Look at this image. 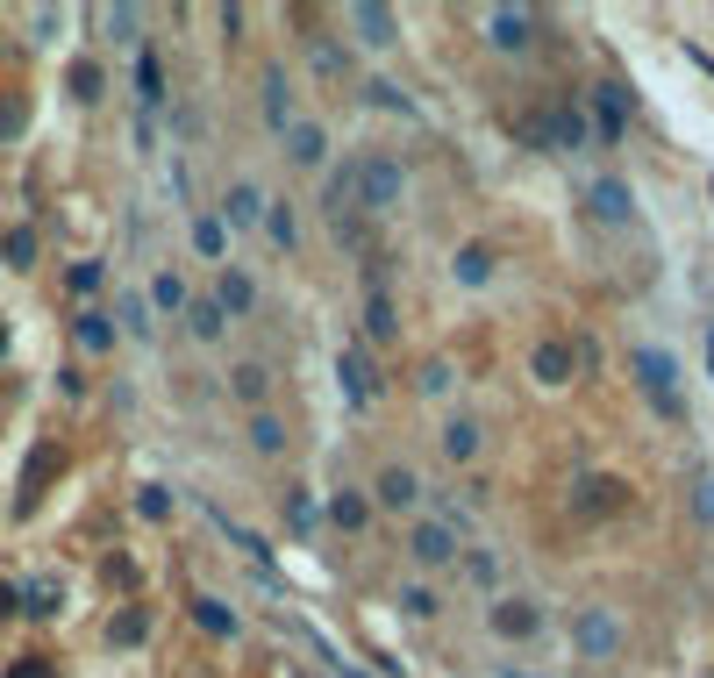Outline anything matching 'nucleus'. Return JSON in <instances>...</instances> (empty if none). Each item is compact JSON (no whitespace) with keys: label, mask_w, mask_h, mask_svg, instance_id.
I'll return each instance as SVG.
<instances>
[{"label":"nucleus","mask_w":714,"mask_h":678,"mask_svg":"<svg viewBox=\"0 0 714 678\" xmlns=\"http://www.w3.org/2000/svg\"><path fill=\"white\" fill-rule=\"evenodd\" d=\"M400 201H408V165H400V151H357V215L386 221V215H400Z\"/></svg>","instance_id":"obj_1"},{"label":"nucleus","mask_w":714,"mask_h":678,"mask_svg":"<svg viewBox=\"0 0 714 678\" xmlns=\"http://www.w3.org/2000/svg\"><path fill=\"white\" fill-rule=\"evenodd\" d=\"M629 372H636V393L650 400V414H658L664 428H686V393H679V364H672V350L636 343V350H629Z\"/></svg>","instance_id":"obj_2"},{"label":"nucleus","mask_w":714,"mask_h":678,"mask_svg":"<svg viewBox=\"0 0 714 678\" xmlns=\"http://www.w3.org/2000/svg\"><path fill=\"white\" fill-rule=\"evenodd\" d=\"M572 650L586 664H614L622 650H629V628H622V614H614V607H600V600H594V607L572 614Z\"/></svg>","instance_id":"obj_3"},{"label":"nucleus","mask_w":714,"mask_h":678,"mask_svg":"<svg viewBox=\"0 0 714 678\" xmlns=\"http://www.w3.org/2000/svg\"><path fill=\"white\" fill-rule=\"evenodd\" d=\"M536 29H544L536 8H486V43H494L500 57H528L536 51Z\"/></svg>","instance_id":"obj_4"},{"label":"nucleus","mask_w":714,"mask_h":678,"mask_svg":"<svg viewBox=\"0 0 714 678\" xmlns=\"http://www.w3.org/2000/svg\"><path fill=\"white\" fill-rule=\"evenodd\" d=\"M257 115H265L272 136H286L293 121H301V101H293V72L286 65H257Z\"/></svg>","instance_id":"obj_5"},{"label":"nucleus","mask_w":714,"mask_h":678,"mask_svg":"<svg viewBox=\"0 0 714 678\" xmlns=\"http://www.w3.org/2000/svg\"><path fill=\"white\" fill-rule=\"evenodd\" d=\"M486 628H494V643H536V636H544V607L528 593H500L494 607H486Z\"/></svg>","instance_id":"obj_6"},{"label":"nucleus","mask_w":714,"mask_h":678,"mask_svg":"<svg viewBox=\"0 0 714 678\" xmlns=\"http://www.w3.org/2000/svg\"><path fill=\"white\" fill-rule=\"evenodd\" d=\"M544 151H550V157H578V151H594V129H586L578 101H550V107H544Z\"/></svg>","instance_id":"obj_7"},{"label":"nucleus","mask_w":714,"mask_h":678,"mask_svg":"<svg viewBox=\"0 0 714 678\" xmlns=\"http://www.w3.org/2000/svg\"><path fill=\"white\" fill-rule=\"evenodd\" d=\"M207 300L221 307V322H251V315H257V279H251V265H237V257H229V265H215V293H207Z\"/></svg>","instance_id":"obj_8"},{"label":"nucleus","mask_w":714,"mask_h":678,"mask_svg":"<svg viewBox=\"0 0 714 678\" xmlns=\"http://www.w3.org/2000/svg\"><path fill=\"white\" fill-rule=\"evenodd\" d=\"M458 550H464V542L450 536L436 514H422V522L408 528V564H422V572H450V564H458Z\"/></svg>","instance_id":"obj_9"},{"label":"nucleus","mask_w":714,"mask_h":678,"mask_svg":"<svg viewBox=\"0 0 714 678\" xmlns=\"http://www.w3.org/2000/svg\"><path fill=\"white\" fill-rule=\"evenodd\" d=\"M422 472H415V464H379V472H372V500H379V508H386V514H415V508H422Z\"/></svg>","instance_id":"obj_10"},{"label":"nucleus","mask_w":714,"mask_h":678,"mask_svg":"<svg viewBox=\"0 0 714 678\" xmlns=\"http://www.w3.org/2000/svg\"><path fill=\"white\" fill-rule=\"evenodd\" d=\"M586 207H594L608 229H629V221H636V187H629V179H614V171H600V179H586Z\"/></svg>","instance_id":"obj_11"},{"label":"nucleus","mask_w":714,"mask_h":678,"mask_svg":"<svg viewBox=\"0 0 714 678\" xmlns=\"http://www.w3.org/2000/svg\"><path fill=\"white\" fill-rule=\"evenodd\" d=\"M586 101H594V129H600V143L614 151V143L629 136V86H622V79H600Z\"/></svg>","instance_id":"obj_12"},{"label":"nucleus","mask_w":714,"mask_h":678,"mask_svg":"<svg viewBox=\"0 0 714 678\" xmlns=\"http://www.w3.org/2000/svg\"><path fill=\"white\" fill-rule=\"evenodd\" d=\"M343 29H357L365 51H393V43H400V15H393V8H372V0L343 8Z\"/></svg>","instance_id":"obj_13"},{"label":"nucleus","mask_w":714,"mask_h":678,"mask_svg":"<svg viewBox=\"0 0 714 678\" xmlns=\"http://www.w3.org/2000/svg\"><path fill=\"white\" fill-rule=\"evenodd\" d=\"M336 386H343V400H350V407H372L379 400V364L357 350V343H343V350H336Z\"/></svg>","instance_id":"obj_14"},{"label":"nucleus","mask_w":714,"mask_h":678,"mask_svg":"<svg viewBox=\"0 0 714 678\" xmlns=\"http://www.w3.org/2000/svg\"><path fill=\"white\" fill-rule=\"evenodd\" d=\"M265 201H272V193L257 187V179H229V193H221V229H229V236H237V229H257V221H265Z\"/></svg>","instance_id":"obj_15"},{"label":"nucleus","mask_w":714,"mask_h":678,"mask_svg":"<svg viewBox=\"0 0 714 678\" xmlns=\"http://www.w3.org/2000/svg\"><path fill=\"white\" fill-rule=\"evenodd\" d=\"M436 450H443L450 464H479V450H486V422H479V414H443Z\"/></svg>","instance_id":"obj_16"},{"label":"nucleus","mask_w":714,"mask_h":678,"mask_svg":"<svg viewBox=\"0 0 714 678\" xmlns=\"http://www.w3.org/2000/svg\"><path fill=\"white\" fill-rule=\"evenodd\" d=\"M279 151H286V165H301V171H329V129L301 115L286 136H279Z\"/></svg>","instance_id":"obj_17"},{"label":"nucleus","mask_w":714,"mask_h":678,"mask_svg":"<svg viewBox=\"0 0 714 678\" xmlns=\"http://www.w3.org/2000/svg\"><path fill=\"white\" fill-rule=\"evenodd\" d=\"M243 443H251V458H286L293 450V428H286V414H279V407H257L251 422H243Z\"/></svg>","instance_id":"obj_18"},{"label":"nucleus","mask_w":714,"mask_h":678,"mask_svg":"<svg viewBox=\"0 0 714 678\" xmlns=\"http://www.w3.org/2000/svg\"><path fill=\"white\" fill-rule=\"evenodd\" d=\"M221 386H229V400H243L257 414V407L272 400V386H279V372L272 364H265V357H243V364H229V379H221Z\"/></svg>","instance_id":"obj_19"},{"label":"nucleus","mask_w":714,"mask_h":678,"mask_svg":"<svg viewBox=\"0 0 714 678\" xmlns=\"http://www.w3.org/2000/svg\"><path fill=\"white\" fill-rule=\"evenodd\" d=\"M572 364H578L572 336H544L528 350V379H536V386H572Z\"/></svg>","instance_id":"obj_20"},{"label":"nucleus","mask_w":714,"mask_h":678,"mask_svg":"<svg viewBox=\"0 0 714 678\" xmlns=\"http://www.w3.org/2000/svg\"><path fill=\"white\" fill-rule=\"evenodd\" d=\"M301 51H307V65H315V79H322V86H343V79H350V51H343V36L307 29Z\"/></svg>","instance_id":"obj_21"},{"label":"nucleus","mask_w":714,"mask_h":678,"mask_svg":"<svg viewBox=\"0 0 714 678\" xmlns=\"http://www.w3.org/2000/svg\"><path fill=\"white\" fill-rule=\"evenodd\" d=\"M622 508H629V486H622V478H578L572 486V514H586V522L622 514Z\"/></svg>","instance_id":"obj_22"},{"label":"nucleus","mask_w":714,"mask_h":678,"mask_svg":"<svg viewBox=\"0 0 714 678\" xmlns=\"http://www.w3.org/2000/svg\"><path fill=\"white\" fill-rule=\"evenodd\" d=\"M137 107H143V121H157L171 107V93H165V57L157 51H137Z\"/></svg>","instance_id":"obj_23"},{"label":"nucleus","mask_w":714,"mask_h":678,"mask_svg":"<svg viewBox=\"0 0 714 678\" xmlns=\"http://www.w3.org/2000/svg\"><path fill=\"white\" fill-rule=\"evenodd\" d=\"M107 322H115V336H122V343H143V350L157 343V322H151V300H143V293H122Z\"/></svg>","instance_id":"obj_24"},{"label":"nucleus","mask_w":714,"mask_h":678,"mask_svg":"<svg viewBox=\"0 0 714 678\" xmlns=\"http://www.w3.org/2000/svg\"><path fill=\"white\" fill-rule=\"evenodd\" d=\"M143 300H151V315H165V322H179V315H187V300H193V286H187V279H179V271H157V279H151V293H143Z\"/></svg>","instance_id":"obj_25"},{"label":"nucleus","mask_w":714,"mask_h":678,"mask_svg":"<svg viewBox=\"0 0 714 678\" xmlns=\"http://www.w3.org/2000/svg\"><path fill=\"white\" fill-rule=\"evenodd\" d=\"M450 279H458L464 293H479L494 279V251H486V243H458V251H450Z\"/></svg>","instance_id":"obj_26"},{"label":"nucleus","mask_w":714,"mask_h":678,"mask_svg":"<svg viewBox=\"0 0 714 678\" xmlns=\"http://www.w3.org/2000/svg\"><path fill=\"white\" fill-rule=\"evenodd\" d=\"M187 236H193V251H201L207 265H229V229H221L215 207H193V229H187Z\"/></svg>","instance_id":"obj_27"},{"label":"nucleus","mask_w":714,"mask_h":678,"mask_svg":"<svg viewBox=\"0 0 714 678\" xmlns=\"http://www.w3.org/2000/svg\"><path fill=\"white\" fill-rule=\"evenodd\" d=\"M365 343H400V307H393V293H365Z\"/></svg>","instance_id":"obj_28"},{"label":"nucleus","mask_w":714,"mask_h":678,"mask_svg":"<svg viewBox=\"0 0 714 678\" xmlns=\"http://www.w3.org/2000/svg\"><path fill=\"white\" fill-rule=\"evenodd\" d=\"M257 229H265V243H272V251H301V215H293V201H265V221H257Z\"/></svg>","instance_id":"obj_29"},{"label":"nucleus","mask_w":714,"mask_h":678,"mask_svg":"<svg viewBox=\"0 0 714 678\" xmlns=\"http://www.w3.org/2000/svg\"><path fill=\"white\" fill-rule=\"evenodd\" d=\"M179 322H187V336H193V343H207V350H215V343L229 336V322H221V307L207 300V293H193V300H187V315H179Z\"/></svg>","instance_id":"obj_30"},{"label":"nucleus","mask_w":714,"mask_h":678,"mask_svg":"<svg viewBox=\"0 0 714 678\" xmlns=\"http://www.w3.org/2000/svg\"><path fill=\"white\" fill-rule=\"evenodd\" d=\"M58 464H65V450H58V443H36V450H29V464H22V508H36V500H43V478H51Z\"/></svg>","instance_id":"obj_31"},{"label":"nucleus","mask_w":714,"mask_h":678,"mask_svg":"<svg viewBox=\"0 0 714 678\" xmlns=\"http://www.w3.org/2000/svg\"><path fill=\"white\" fill-rule=\"evenodd\" d=\"M329 522H336L343 536H365V522H372V500H365L357 486H336V492H329Z\"/></svg>","instance_id":"obj_32"},{"label":"nucleus","mask_w":714,"mask_h":678,"mask_svg":"<svg viewBox=\"0 0 714 678\" xmlns=\"http://www.w3.org/2000/svg\"><path fill=\"white\" fill-rule=\"evenodd\" d=\"M72 336H79V350L86 357H107V350H115V322H107V315H101V307H86V315H79V322H72Z\"/></svg>","instance_id":"obj_33"},{"label":"nucleus","mask_w":714,"mask_h":678,"mask_svg":"<svg viewBox=\"0 0 714 678\" xmlns=\"http://www.w3.org/2000/svg\"><path fill=\"white\" fill-rule=\"evenodd\" d=\"M193 622H201L207 636H243V614L229 607V600H215V593H201V600H193Z\"/></svg>","instance_id":"obj_34"},{"label":"nucleus","mask_w":714,"mask_h":678,"mask_svg":"<svg viewBox=\"0 0 714 678\" xmlns=\"http://www.w3.org/2000/svg\"><path fill=\"white\" fill-rule=\"evenodd\" d=\"M15 593H22V614H36V622L65 614V586L58 578H36V586H15Z\"/></svg>","instance_id":"obj_35"},{"label":"nucleus","mask_w":714,"mask_h":678,"mask_svg":"<svg viewBox=\"0 0 714 678\" xmlns=\"http://www.w3.org/2000/svg\"><path fill=\"white\" fill-rule=\"evenodd\" d=\"M65 86H72V101H79V107H93V101L107 93V72H101V57H79V65L65 72Z\"/></svg>","instance_id":"obj_36"},{"label":"nucleus","mask_w":714,"mask_h":678,"mask_svg":"<svg viewBox=\"0 0 714 678\" xmlns=\"http://www.w3.org/2000/svg\"><path fill=\"white\" fill-rule=\"evenodd\" d=\"M107 643H122V650L151 643V607H122L115 622H107Z\"/></svg>","instance_id":"obj_37"},{"label":"nucleus","mask_w":714,"mask_h":678,"mask_svg":"<svg viewBox=\"0 0 714 678\" xmlns=\"http://www.w3.org/2000/svg\"><path fill=\"white\" fill-rule=\"evenodd\" d=\"M393 607L408 614V622H436V614H443V600L429 593L422 578H408V586H400V593H393Z\"/></svg>","instance_id":"obj_38"},{"label":"nucleus","mask_w":714,"mask_h":678,"mask_svg":"<svg viewBox=\"0 0 714 678\" xmlns=\"http://www.w3.org/2000/svg\"><path fill=\"white\" fill-rule=\"evenodd\" d=\"M450 386H458V364H450V357H429L422 372H415V393H422V400H443Z\"/></svg>","instance_id":"obj_39"},{"label":"nucleus","mask_w":714,"mask_h":678,"mask_svg":"<svg viewBox=\"0 0 714 678\" xmlns=\"http://www.w3.org/2000/svg\"><path fill=\"white\" fill-rule=\"evenodd\" d=\"M365 101L386 107V115H415V93H408L400 79H372V86H365Z\"/></svg>","instance_id":"obj_40"},{"label":"nucleus","mask_w":714,"mask_h":678,"mask_svg":"<svg viewBox=\"0 0 714 678\" xmlns=\"http://www.w3.org/2000/svg\"><path fill=\"white\" fill-rule=\"evenodd\" d=\"M458 564H464V578H472V586H500V558H494V550L464 542V550H458Z\"/></svg>","instance_id":"obj_41"},{"label":"nucleus","mask_w":714,"mask_h":678,"mask_svg":"<svg viewBox=\"0 0 714 678\" xmlns=\"http://www.w3.org/2000/svg\"><path fill=\"white\" fill-rule=\"evenodd\" d=\"M0 257H8L15 271H29L36 265V229H8V236H0Z\"/></svg>","instance_id":"obj_42"},{"label":"nucleus","mask_w":714,"mask_h":678,"mask_svg":"<svg viewBox=\"0 0 714 678\" xmlns=\"http://www.w3.org/2000/svg\"><path fill=\"white\" fill-rule=\"evenodd\" d=\"M101 286H107V265H101V257H79V265H72V293H79V300H93Z\"/></svg>","instance_id":"obj_43"},{"label":"nucleus","mask_w":714,"mask_h":678,"mask_svg":"<svg viewBox=\"0 0 714 678\" xmlns=\"http://www.w3.org/2000/svg\"><path fill=\"white\" fill-rule=\"evenodd\" d=\"M101 29H115V43H137L143 8H101Z\"/></svg>","instance_id":"obj_44"},{"label":"nucleus","mask_w":714,"mask_h":678,"mask_svg":"<svg viewBox=\"0 0 714 678\" xmlns=\"http://www.w3.org/2000/svg\"><path fill=\"white\" fill-rule=\"evenodd\" d=\"M22 129H29V101H22V93H8V101H0V143H15Z\"/></svg>","instance_id":"obj_45"},{"label":"nucleus","mask_w":714,"mask_h":678,"mask_svg":"<svg viewBox=\"0 0 714 678\" xmlns=\"http://www.w3.org/2000/svg\"><path fill=\"white\" fill-rule=\"evenodd\" d=\"M137 514H143V522H171V486H143Z\"/></svg>","instance_id":"obj_46"},{"label":"nucleus","mask_w":714,"mask_h":678,"mask_svg":"<svg viewBox=\"0 0 714 678\" xmlns=\"http://www.w3.org/2000/svg\"><path fill=\"white\" fill-rule=\"evenodd\" d=\"M693 514L714 528V472H707V464H693Z\"/></svg>","instance_id":"obj_47"},{"label":"nucleus","mask_w":714,"mask_h":678,"mask_svg":"<svg viewBox=\"0 0 714 678\" xmlns=\"http://www.w3.org/2000/svg\"><path fill=\"white\" fill-rule=\"evenodd\" d=\"M279 508H286V522L301 528V536H307V528H315V522H322V514H315V500H307V492H286Z\"/></svg>","instance_id":"obj_48"},{"label":"nucleus","mask_w":714,"mask_h":678,"mask_svg":"<svg viewBox=\"0 0 714 678\" xmlns=\"http://www.w3.org/2000/svg\"><path fill=\"white\" fill-rule=\"evenodd\" d=\"M8 678H58V664L51 657H15V664H8Z\"/></svg>","instance_id":"obj_49"},{"label":"nucleus","mask_w":714,"mask_h":678,"mask_svg":"<svg viewBox=\"0 0 714 678\" xmlns=\"http://www.w3.org/2000/svg\"><path fill=\"white\" fill-rule=\"evenodd\" d=\"M65 29V8H36V36H58Z\"/></svg>","instance_id":"obj_50"},{"label":"nucleus","mask_w":714,"mask_h":678,"mask_svg":"<svg viewBox=\"0 0 714 678\" xmlns=\"http://www.w3.org/2000/svg\"><path fill=\"white\" fill-rule=\"evenodd\" d=\"M215 22H221V36H229V43H237V36H243V22H251V15H243V8H221Z\"/></svg>","instance_id":"obj_51"},{"label":"nucleus","mask_w":714,"mask_h":678,"mask_svg":"<svg viewBox=\"0 0 714 678\" xmlns=\"http://www.w3.org/2000/svg\"><path fill=\"white\" fill-rule=\"evenodd\" d=\"M8 614H22V593L8 586V578H0V622H8Z\"/></svg>","instance_id":"obj_52"},{"label":"nucleus","mask_w":714,"mask_h":678,"mask_svg":"<svg viewBox=\"0 0 714 678\" xmlns=\"http://www.w3.org/2000/svg\"><path fill=\"white\" fill-rule=\"evenodd\" d=\"M500 678H528V671H514V664H500Z\"/></svg>","instance_id":"obj_53"},{"label":"nucleus","mask_w":714,"mask_h":678,"mask_svg":"<svg viewBox=\"0 0 714 678\" xmlns=\"http://www.w3.org/2000/svg\"><path fill=\"white\" fill-rule=\"evenodd\" d=\"M0 357H8V322H0Z\"/></svg>","instance_id":"obj_54"},{"label":"nucleus","mask_w":714,"mask_h":678,"mask_svg":"<svg viewBox=\"0 0 714 678\" xmlns=\"http://www.w3.org/2000/svg\"><path fill=\"white\" fill-rule=\"evenodd\" d=\"M707 364H714V329H707Z\"/></svg>","instance_id":"obj_55"},{"label":"nucleus","mask_w":714,"mask_h":678,"mask_svg":"<svg viewBox=\"0 0 714 678\" xmlns=\"http://www.w3.org/2000/svg\"><path fill=\"white\" fill-rule=\"evenodd\" d=\"M707 193H714V179H707Z\"/></svg>","instance_id":"obj_56"}]
</instances>
